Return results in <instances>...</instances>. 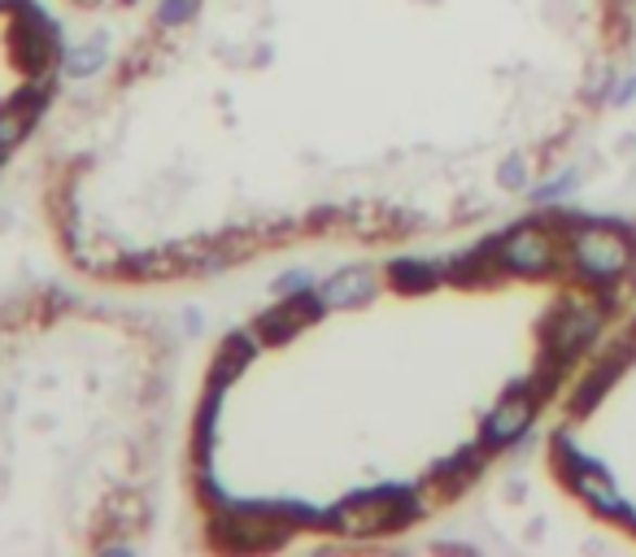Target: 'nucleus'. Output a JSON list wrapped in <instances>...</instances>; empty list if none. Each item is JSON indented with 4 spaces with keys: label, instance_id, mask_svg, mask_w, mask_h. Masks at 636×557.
Listing matches in <instances>:
<instances>
[{
    "label": "nucleus",
    "instance_id": "obj_1",
    "mask_svg": "<svg viewBox=\"0 0 636 557\" xmlns=\"http://www.w3.org/2000/svg\"><path fill=\"white\" fill-rule=\"evenodd\" d=\"M636 0H149L49 122L40 205L110 288L536 209L619 105Z\"/></svg>",
    "mask_w": 636,
    "mask_h": 557
},
{
    "label": "nucleus",
    "instance_id": "obj_2",
    "mask_svg": "<svg viewBox=\"0 0 636 557\" xmlns=\"http://www.w3.org/2000/svg\"><path fill=\"white\" fill-rule=\"evenodd\" d=\"M636 301V226L584 209L358 261L249 310L183 431L196 544L362 548L467 501Z\"/></svg>",
    "mask_w": 636,
    "mask_h": 557
},
{
    "label": "nucleus",
    "instance_id": "obj_3",
    "mask_svg": "<svg viewBox=\"0 0 636 557\" xmlns=\"http://www.w3.org/2000/svg\"><path fill=\"white\" fill-rule=\"evenodd\" d=\"M170 336L66 293L0 301V553L140 548L166 470Z\"/></svg>",
    "mask_w": 636,
    "mask_h": 557
},
{
    "label": "nucleus",
    "instance_id": "obj_4",
    "mask_svg": "<svg viewBox=\"0 0 636 557\" xmlns=\"http://www.w3.org/2000/svg\"><path fill=\"white\" fill-rule=\"evenodd\" d=\"M545 470L580 514L636 544V301L554 405Z\"/></svg>",
    "mask_w": 636,
    "mask_h": 557
},
{
    "label": "nucleus",
    "instance_id": "obj_5",
    "mask_svg": "<svg viewBox=\"0 0 636 557\" xmlns=\"http://www.w3.org/2000/svg\"><path fill=\"white\" fill-rule=\"evenodd\" d=\"M62 40L40 0H0V170L58 114Z\"/></svg>",
    "mask_w": 636,
    "mask_h": 557
},
{
    "label": "nucleus",
    "instance_id": "obj_6",
    "mask_svg": "<svg viewBox=\"0 0 636 557\" xmlns=\"http://www.w3.org/2000/svg\"><path fill=\"white\" fill-rule=\"evenodd\" d=\"M66 10H79V14H127V10H140L149 0H62Z\"/></svg>",
    "mask_w": 636,
    "mask_h": 557
}]
</instances>
